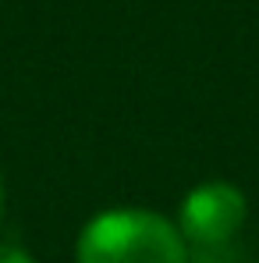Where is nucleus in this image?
I'll list each match as a JSON object with an SVG mask.
<instances>
[{"label":"nucleus","mask_w":259,"mask_h":263,"mask_svg":"<svg viewBox=\"0 0 259 263\" xmlns=\"http://www.w3.org/2000/svg\"><path fill=\"white\" fill-rule=\"evenodd\" d=\"M75 263H188L177 224L156 210H103L75 238Z\"/></svg>","instance_id":"nucleus-1"},{"label":"nucleus","mask_w":259,"mask_h":263,"mask_svg":"<svg viewBox=\"0 0 259 263\" xmlns=\"http://www.w3.org/2000/svg\"><path fill=\"white\" fill-rule=\"evenodd\" d=\"M4 206H7V185H4V175H0V220H4Z\"/></svg>","instance_id":"nucleus-4"},{"label":"nucleus","mask_w":259,"mask_h":263,"mask_svg":"<svg viewBox=\"0 0 259 263\" xmlns=\"http://www.w3.org/2000/svg\"><path fill=\"white\" fill-rule=\"evenodd\" d=\"M249 220V199L231 181H203L177 206V231L192 249H220L238 238Z\"/></svg>","instance_id":"nucleus-2"},{"label":"nucleus","mask_w":259,"mask_h":263,"mask_svg":"<svg viewBox=\"0 0 259 263\" xmlns=\"http://www.w3.org/2000/svg\"><path fill=\"white\" fill-rule=\"evenodd\" d=\"M0 263H36V256L25 253L22 246H7V242H0Z\"/></svg>","instance_id":"nucleus-3"}]
</instances>
